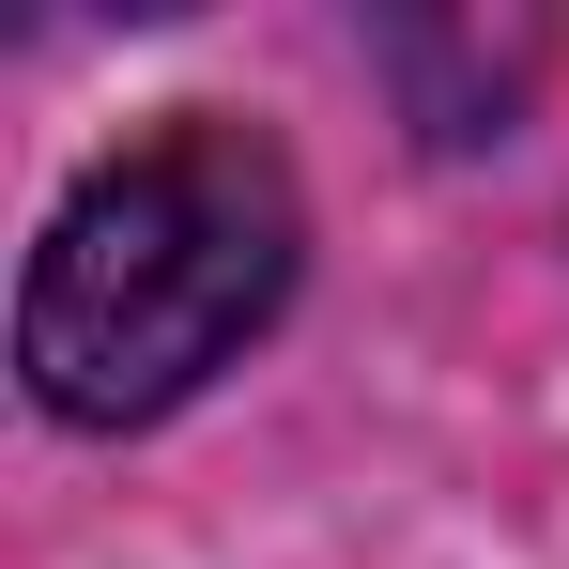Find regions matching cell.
<instances>
[{"instance_id":"6da1fadb","label":"cell","mask_w":569,"mask_h":569,"mask_svg":"<svg viewBox=\"0 0 569 569\" xmlns=\"http://www.w3.org/2000/svg\"><path fill=\"white\" fill-rule=\"evenodd\" d=\"M292 247L308 216H292L278 139H247L231 108H170L47 216L16 292V370L62 431H154L278 323Z\"/></svg>"}]
</instances>
